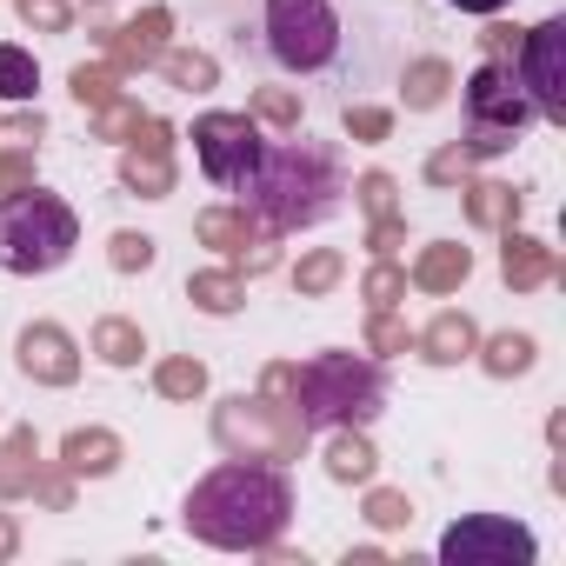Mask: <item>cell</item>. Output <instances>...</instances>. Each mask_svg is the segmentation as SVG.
Here are the masks:
<instances>
[{
  "instance_id": "6da1fadb",
  "label": "cell",
  "mask_w": 566,
  "mask_h": 566,
  "mask_svg": "<svg viewBox=\"0 0 566 566\" xmlns=\"http://www.w3.org/2000/svg\"><path fill=\"white\" fill-rule=\"evenodd\" d=\"M187 533L207 539V546H227V553H266L294 520V486L280 467H260V460H227L213 467L187 506H180Z\"/></svg>"
},
{
  "instance_id": "7a4b0ae2",
  "label": "cell",
  "mask_w": 566,
  "mask_h": 566,
  "mask_svg": "<svg viewBox=\"0 0 566 566\" xmlns=\"http://www.w3.org/2000/svg\"><path fill=\"white\" fill-rule=\"evenodd\" d=\"M340 193H347V174H340L334 147L280 140V147H260L253 174L240 180V213L266 233H301V227L334 220Z\"/></svg>"
},
{
  "instance_id": "3957f363",
  "label": "cell",
  "mask_w": 566,
  "mask_h": 566,
  "mask_svg": "<svg viewBox=\"0 0 566 566\" xmlns=\"http://www.w3.org/2000/svg\"><path fill=\"white\" fill-rule=\"evenodd\" d=\"M387 407V374L354 354H321L294 374V413L301 427H367Z\"/></svg>"
},
{
  "instance_id": "277c9868",
  "label": "cell",
  "mask_w": 566,
  "mask_h": 566,
  "mask_svg": "<svg viewBox=\"0 0 566 566\" xmlns=\"http://www.w3.org/2000/svg\"><path fill=\"white\" fill-rule=\"evenodd\" d=\"M74 247H81V220L61 193L21 187L0 200V266L8 273H54L74 260Z\"/></svg>"
},
{
  "instance_id": "5b68a950",
  "label": "cell",
  "mask_w": 566,
  "mask_h": 566,
  "mask_svg": "<svg viewBox=\"0 0 566 566\" xmlns=\"http://www.w3.org/2000/svg\"><path fill=\"white\" fill-rule=\"evenodd\" d=\"M266 48L287 74H321L340 61L334 0H266Z\"/></svg>"
},
{
  "instance_id": "8992f818",
  "label": "cell",
  "mask_w": 566,
  "mask_h": 566,
  "mask_svg": "<svg viewBox=\"0 0 566 566\" xmlns=\"http://www.w3.org/2000/svg\"><path fill=\"white\" fill-rule=\"evenodd\" d=\"M467 114H473V147L480 154H500L513 147V134L533 120V101L520 87V74L506 61H486L473 81H467Z\"/></svg>"
},
{
  "instance_id": "52a82bcc",
  "label": "cell",
  "mask_w": 566,
  "mask_h": 566,
  "mask_svg": "<svg viewBox=\"0 0 566 566\" xmlns=\"http://www.w3.org/2000/svg\"><path fill=\"white\" fill-rule=\"evenodd\" d=\"M260 120L253 114H200L193 120V160L213 187H240L260 160Z\"/></svg>"
},
{
  "instance_id": "ba28073f",
  "label": "cell",
  "mask_w": 566,
  "mask_h": 566,
  "mask_svg": "<svg viewBox=\"0 0 566 566\" xmlns=\"http://www.w3.org/2000/svg\"><path fill=\"white\" fill-rule=\"evenodd\" d=\"M533 553H539V539L500 513H473V520L447 526V539H440L447 566H533Z\"/></svg>"
},
{
  "instance_id": "9c48e42d",
  "label": "cell",
  "mask_w": 566,
  "mask_h": 566,
  "mask_svg": "<svg viewBox=\"0 0 566 566\" xmlns=\"http://www.w3.org/2000/svg\"><path fill=\"white\" fill-rule=\"evenodd\" d=\"M213 433H220V447H247V460H260V453H301V440H307V427H301V413L294 407H266V400H227L220 407V420H213Z\"/></svg>"
},
{
  "instance_id": "30bf717a",
  "label": "cell",
  "mask_w": 566,
  "mask_h": 566,
  "mask_svg": "<svg viewBox=\"0 0 566 566\" xmlns=\"http://www.w3.org/2000/svg\"><path fill=\"white\" fill-rule=\"evenodd\" d=\"M520 87H526V101H533V114L539 120H559L566 127V21L553 14V21H539L533 34H526V48H520Z\"/></svg>"
},
{
  "instance_id": "8fae6325",
  "label": "cell",
  "mask_w": 566,
  "mask_h": 566,
  "mask_svg": "<svg viewBox=\"0 0 566 566\" xmlns=\"http://www.w3.org/2000/svg\"><path fill=\"white\" fill-rule=\"evenodd\" d=\"M14 354H21V374H28V380H48V387H67V380L81 374V354H74V340H67L54 321H34Z\"/></svg>"
},
{
  "instance_id": "7c38bea8",
  "label": "cell",
  "mask_w": 566,
  "mask_h": 566,
  "mask_svg": "<svg viewBox=\"0 0 566 566\" xmlns=\"http://www.w3.org/2000/svg\"><path fill=\"white\" fill-rule=\"evenodd\" d=\"M147 134H154V140H147V147H134L120 174H127V187H140V193H154V200H160V193L174 187V167H167V140H160V127H147Z\"/></svg>"
},
{
  "instance_id": "4fadbf2b",
  "label": "cell",
  "mask_w": 566,
  "mask_h": 566,
  "mask_svg": "<svg viewBox=\"0 0 566 566\" xmlns=\"http://www.w3.org/2000/svg\"><path fill=\"white\" fill-rule=\"evenodd\" d=\"M473 340H480V334H473L467 314H440V321L427 327V360H433V367H453V360L473 354Z\"/></svg>"
},
{
  "instance_id": "5bb4252c",
  "label": "cell",
  "mask_w": 566,
  "mask_h": 566,
  "mask_svg": "<svg viewBox=\"0 0 566 566\" xmlns=\"http://www.w3.org/2000/svg\"><path fill=\"white\" fill-rule=\"evenodd\" d=\"M61 460H67L74 473H94V480H101V473H114V460H120V440H114V433H101V427H94V433H67Z\"/></svg>"
},
{
  "instance_id": "9a60e30c",
  "label": "cell",
  "mask_w": 566,
  "mask_h": 566,
  "mask_svg": "<svg viewBox=\"0 0 566 566\" xmlns=\"http://www.w3.org/2000/svg\"><path fill=\"white\" fill-rule=\"evenodd\" d=\"M467 273H473V253H467V247H433V253L420 260V273H413V280H420L427 294H447V287H460Z\"/></svg>"
},
{
  "instance_id": "2e32d148",
  "label": "cell",
  "mask_w": 566,
  "mask_h": 566,
  "mask_svg": "<svg viewBox=\"0 0 566 566\" xmlns=\"http://www.w3.org/2000/svg\"><path fill=\"white\" fill-rule=\"evenodd\" d=\"M94 354H101L107 367H134V360L147 354V340H140L134 321H101V327H94Z\"/></svg>"
},
{
  "instance_id": "e0dca14e",
  "label": "cell",
  "mask_w": 566,
  "mask_h": 566,
  "mask_svg": "<svg viewBox=\"0 0 566 566\" xmlns=\"http://www.w3.org/2000/svg\"><path fill=\"white\" fill-rule=\"evenodd\" d=\"M327 473H334V480H374V447H367L354 427H340L334 447H327Z\"/></svg>"
},
{
  "instance_id": "ac0fdd59",
  "label": "cell",
  "mask_w": 566,
  "mask_h": 566,
  "mask_svg": "<svg viewBox=\"0 0 566 566\" xmlns=\"http://www.w3.org/2000/svg\"><path fill=\"white\" fill-rule=\"evenodd\" d=\"M34 87H41V67H34V54L0 41V101H34Z\"/></svg>"
},
{
  "instance_id": "d6986e66",
  "label": "cell",
  "mask_w": 566,
  "mask_h": 566,
  "mask_svg": "<svg viewBox=\"0 0 566 566\" xmlns=\"http://www.w3.org/2000/svg\"><path fill=\"white\" fill-rule=\"evenodd\" d=\"M187 294H193L200 314H233V307L247 301V287H240L233 273H193V280H187Z\"/></svg>"
},
{
  "instance_id": "ffe728a7",
  "label": "cell",
  "mask_w": 566,
  "mask_h": 566,
  "mask_svg": "<svg viewBox=\"0 0 566 566\" xmlns=\"http://www.w3.org/2000/svg\"><path fill=\"white\" fill-rule=\"evenodd\" d=\"M160 34H167V14H147V21L120 28V34H114V61H120V67L154 61V54H160Z\"/></svg>"
},
{
  "instance_id": "44dd1931",
  "label": "cell",
  "mask_w": 566,
  "mask_h": 566,
  "mask_svg": "<svg viewBox=\"0 0 566 566\" xmlns=\"http://www.w3.org/2000/svg\"><path fill=\"white\" fill-rule=\"evenodd\" d=\"M500 266H506V280H513V287H533V280H546V247H539V240H520V233H506V253H500Z\"/></svg>"
},
{
  "instance_id": "7402d4cb",
  "label": "cell",
  "mask_w": 566,
  "mask_h": 566,
  "mask_svg": "<svg viewBox=\"0 0 566 566\" xmlns=\"http://www.w3.org/2000/svg\"><path fill=\"white\" fill-rule=\"evenodd\" d=\"M154 387H160L167 400H193V394H207V367H200V360H167V367L154 374Z\"/></svg>"
},
{
  "instance_id": "603a6c76",
  "label": "cell",
  "mask_w": 566,
  "mask_h": 566,
  "mask_svg": "<svg viewBox=\"0 0 566 566\" xmlns=\"http://www.w3.org/2000/svg\"><path fill=\"white\" fill-rule=\"evenodd\" d=\"M160 67H167L174 87H193V94L213 87V61H207V54H160Z\"/></svg>"
},
{
  "instance_id": "cb8c5ba5",
  "label": "cell",
  "mask_w": 566,
  "mask_h": 566,
  "mask_svg": "<svg viewBox=\"0 0 566 566\" xmlns=\"http://www.w3.org/2000/svg\"><path fill=\"white\" fill-rule=\"evenodd\" d=\"M467 207H473V220L506 227V220L520 213V193H513V187H473V200H467Z\"/></svg>"
},
{
  "instance_id": "d4e9b609",
  "label": "cell",
  "mask_w": 566,
  "mask_h": 566,
  "mask_svg": "<svg viewBox=\"0 0 566 566\" xmlns=\"http://www.w3.org/2000/svg\"><path fill=\"white\" fill-rule=\"evenodd\" d=\"M526 367H533V340L526 334H500L486 347V374H526Z\"/></svg>"
},
{
  "instance_id": "484cf974",
  "label": "cell",
  "mask_w": 566,
  "mask_h": 566,
  "mask_svg": "<svg viewBox=\"0 0 566 566\" xmlns=\"http://www.w3.org/2000/svg\"><path fill=\"white\" fill-rule=\"evenodd\" d=\"M440 94H447V67L440 61H420L407 74V107H440Z\"/></svg>"
},
{
  "instance_id": "4316f807",
  "label": "cell",
  "mask_w": 566,
  "mask_h": 566,
  "mask_svg": "<svg viewBox=\"0 0 566 566\" xmlns=\"http://www.w3.org/2000/svg\"><path fill=\"white\" fill-rule=\"evenodd\" d=\"M200 240L240 253V247H247V213H200Z\"/></svg>"
},
{
  "instance_id": "83f0119b",
  "label": "cell",
  "mask_w": 566,
  "mask_h": 566,
  "mask_svg": "<svg viewBox=\"0 0 566 566\" xmlns=\"http://www.w3.org/2000/svg\"><path fill=\"white\" fill-rule=\"evenodd\" d=\"M294 280H301V294H327V287H334V280H340V253H334V247H321V253H307Z\"/></svg>"
},
{
  "instance_id": "f1b7e54d",
  "label": "cell",
  "mask_w": 566,
  "mask_h": 566,
  "mask_svg": "<svg viewBox=\"0 0 566 566\" xmlns=\"http://www.w3.org/2000/svg\"><path fill=\"white\" fill-rule=\"evenodd\" d=\"M114 266L120 273H147L154 266V240L147 233H114Z\"/></svg>"
},
{
  "instance_id": "f546056e",
  "label": "cell",
  "mask_w": 566,
  "mask_h": 566,
  "mask_svg": "<svg viewBox=\"0 0 566 566\" xmlns=\"http://www.w3.org/2000/svg\"><path fill=\"white\" fill-rule=\"evenodd\" d=\"M253 114L273 120V127H301V101H294V94H280V87H266V94L253 101Z\"/></svg>"
},
{
  "instance_id": "4dcf8cb0",
  "label": "cell",
  "mask_w": 566,
  "mask_h": 566,
  "mask_svg": "<svg viewBox=\"0 0 566 566\" xmlns=\"http://www.w3.org/2000/svg\"><path fill=\"white\" fill-rule=\"evenodd\" d=\"M74 94H81L87 107H107V101H114V74H101V67H74Z\"/></svg>"
},
{
  "instance_id": "1f68e13d",
  "label": "cell",
  "mask_w": 566,
  "mask_h": 566,
  "mask_svg": "<svg viewBox=\"0 0 566 566\" xmlns=\"http://www.w3.org/2000/svg\"><path fill=\"white\" fill-rule=\"evenodd\" d=\"M400 294H407V280H400L394 266H374V273H367V301H374V307H394Z\"/></svg>"
},
{
  "instance_id": "d6a6232c",
  "label": "cell",
  "mask_w": 566,
  "mask_h": 566,
  "mask_svg": "<svg viewBox=\"0 0 566 566\" xmlns=\"http://www.w3.org/2000/svg\"><path fill=\"white\" fill-rule=\"evenodd\" d=\"M473 160H480V147L467 140V147H447V154H433V167H427V174H433V180H460Z\"/></svg>"
},
{
  "instance_id": "836d02e7",
  "label": "cell",
  "mask_w": 566,
  "mask_h": 566,
  "mask_svg": "<svg viewBox=\"0 0 566 566\" xmlns=\"http://www.w3.org/2000/svg\"><path fill=\"white\" fill-rule=\"evenodd\" d=\"M34 187V160L28 154H0V193H21Z\"/></svg>"
},
{
  "instance_id": "e575fe53",
  "label": "cell",
  "mask_w": 566,
  "mask_h": 566,
  "mask_svg": "<svg viewBox=\"0 0 566 566\" xmlns=\"http://www.w3.org/2000/svg\"><path fill=\"white\" fill-rule=\"evenodd\" d=\"M360 207H367V213H387V207H394V180H387V174H367V180H360Z\"/></svg>"
},
{
  "instance_id": "d590c367",
  "label": "cell",
  "mask_w": 566,
  "mask_h": 566,
  "mask_svg": "<svg viewBox=\"0 0 566 566\" xmlns=\"http://www.w3.org/2000/svg\"><path fill=\"white\" fill-rule=\"evenodd\" d=\"M21 14H28V28H67L61 0H21Z\"/></svg>"
},
{
  "instance_id": "8d00e7d4",
  "label": "cell",
  "mask_w": 566,
  "mask_h": 566,
  "mask_svg": "<svg viewBox=\"0 0 566 566\" xmlns=\"http://www.w3.org/2000/svg\"><path fill=\"white\" fill-rule=\"evenodd\" d=\"M347 127H354L360 140H380V134H387V114H380V107H347Z\"/></svg>"
},
{
  "instance_id": "74e56055",
  "label": "cell",
  "mask_w": 566,
  "mask_h": 566,
  "mask_svg": "<svg viewBox=\"0 0 566 566\" xmlns=\"http://www.w3.org/2000/svg\"><path fill=\"white\" fill-rule=\"evenodd\" d=\"M374 520H380V526H400V520H407V500H400V493H374Z\"/></svg>"
},
{
  "instance_id": "f35d334b",
  "label": "cell",
  "mask_w": 566,
  "mask_h": 566,
  "mask_svg": "<svg viewBox=\"0 0 566 566\" xmlns=\"http://www.w3.org/2000/svg\"><path fill=\"white\" fill-rule=\"evenodd\" d=\"M127 127H140V114H134V107H107V114H101V134H107V140H114V134H127Z\"/></svg>"
},
{
  "instance_id": "ab89813d",
  "label": "cell",
  "mask_w": 566,
  "mask_h": 566,
  "mask_svg": "<svg viewBox=\"0 0 566 566\" xmlns=\"http://www.w3.org/2000/svg\"><path fill=\"white\" fill-rule=\"evenodd\" d=\"M367 340H374V347H407V327H394V321H374V327H367Z\"/></svg>"
},
{
  "instance_id": "60d3db41",
  "label": "cell",
  "mask_w": 566,
  "mask_h": 566,
  "mask_svg": "<svg viewBox=\"0 0 566 566\" xmlns=\"http://www.w3.org/2000/svg\"><path fill=\"white\" fill-rule=\"evenodd\" d=\"M447 8H460V14H500L506 0H447Z\"/></svg>"
},
{
  "instance_id": "b9f144b4",
  "label": "cell",
  "mask_w": 566,
  "mask_h": 566,
  "mask_svg": "<svg viewBox=\"0 0 566 566\" xmlns=\"http://www.w3.org/2000/svg\"><path fill=\"white\" fill-rule=\"evenodd\" d=\"M394 240H400V227H394V220H380V227H374V247H380V253H394Z\"/></svg>"
}]
</instances>
